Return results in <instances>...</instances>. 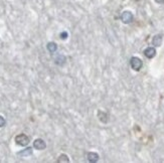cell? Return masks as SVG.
Segmentation results:
<instances>
[{
    "label": "cell",
    "instance_id": "obj_1",
    "mask_svg": "<svg viewBox=\"0 0 164 163\" xmlns=\"http://www.w3.org/2000/svg\"><path fill=\"white\" fill-rule=\"evenodd\" d=\"M15 142H16L17 145L20 146H26L29 143V138H28L25 134H19L15 137Z\"/></svg>",
    "mask_w": 164,
    "mask_h": 163
},
{
    "label": "cell",
    "instance_id": "obj_2",
    "mask_svg": "<svg viewBox=\"0 0 164 163\" xmlns=\"http://www.w3.org/2000/svg\"><path fill=\"white\" fill-rule=\"evenodd\" d=\"M130 65H131V68H133L134 71H140L142 65H143L142 61L139 58H137V56H133V58L130 59Z\"/></svg>",
    "mask_w": 164,
    "mask_h": 163
},
{
    "label": "cell",
    "instance_id": "obj_3",
    "mask_svg": "<svg viewBox=\"0 0 164 163\" xmlns=\"http://www.w3.org/2000/svg\"><path fill=\"white\" fill-rule=\"evenodd\" d=\"M133 14L131 13L130 11H124L121 14V20L123 21V23L125 24H129L133 21Z\"/></svg>",
    "mask_w": 164,
    "mask_h": 163
},
{
    "label": "cell",
    "instance_id": "obj_4",
    "mask_svg": "<svg viewBox=\"0 0 164 163\" xmlns=\"http://www.w3.org/2000/svg\"><path fill=\"white\" fill-rule=\"evenodd\" d=\"M33 147L35 149H37V150H43L46 147V144H45V142L42 139H39V138H38V139L34 140Z\"/></svg>",
    "mask_w": 164,
    "mask_h": 163
},
{
    "label": "cell",
    "instance_id": "obj_5",
    "mask_svg": "<svg viewBox=\"0 0 164 163\" xmlns=\"http://www.w3.org/2000/svg\"><path fill=\"white\" fill-rule=\"evenodd\" d=\"M144 55L148 58H153L154 56L156 55V51H155V48H147L144 51Z\"/></svg>",
    "mask_w": 164,
    "mask_h": 163
},
{
    "label": "cell",
    "instance_id": "obj_6",
    "mask_svg": "<svg viewBox=\"0 0 164 163\" xmlns=\"http://www.w3.org/2000/svg\"><path fill=\"white\" fill-rule=\"evenodd\" d=\"M99 154L96 152H90V153H88V160H89L90 162H92V163H95V162H97L98 160H99Z\"/></svg>",
    "mask_w": 164,
    "mask_h": 163
},
{
    "label": "cell",
    "instance_id": "obj_7",
    "mask_svg": "<svg viewBox=\"0 0 164 163\" xmlns=\"http://www.w3.org/2000/svg\"><path fill=\"white\" fill-rule=\"evenodd\" d=\"M65 61H67V58H65V56L64 55H56V58H55V64L58 65H64Z\"/></svg>",
    "mask_w": 164,
    "mask_h": 163
},
{
    "label": "cell",
    "instance_id": "obj_8",
    "mask_svg": "<svg viewBox=\"0 0 164 163\" xmlns=\"http://www.w3.org/2000/svg\"><path fill=\"white\" fill-rule=\"evenodd\" d=\"M162 43V35H160V34H157L153 37L152 39V45L154 46H160Z\"/></svg>",
    "mask_w": 164,
    "mask_h": 163
},
{
    "label": "cell",
    "instance_id": "obj_9",
    "mask_svg": "<svg viewBox=\"0 0 164 163\" xmlns=\"http://www.w3.org/2000/svg\"><path fill=\"white\" fill-rule=\"evenodd\" d=\"M98 117H99V120L102 122V123H107V122H108V115H107L105 112L99 111L98 112Z\"/></svg>",
    "mask_w": 164,
    "mask_h": 163
},
{
    "label": "cell",
    "instance_id": "obj_10",
    "mask_svg": "<svg viewBox=\"0 0 164 163\" xmlns=\"http://www.w3.org/2000/svg\"><path fill=\"white\" fill-rule=\"evenodd\" d=\"M47 48V51H49V52H52V54H53V52H56V49H58V45H56L55 42H49L46 45Z\"/></svg>",
    "mask_w": 164,
    "mask_h": 163
},
{
    "label": "cell",
    "instance_id": "obj_11",
    "mask_svg": "<svg viewBox=\"0 0 164 163\" xmlns=\"http://www.w3.org/2000/svg\"><path fill=\"white\" fill-rule=\"evenodd\" d=\"M19 155H21V156H29V155H31L32 154V148L31 147H27L26 149H24V150H22V151H20L19 153H18Z\"/></svg>",
    "mask_w": 164,
    "mask_h": 163
},
{
    "label": "cell",
    "instance_id": "obj_12",
    "mask_svg": "<svg viewBox=\"0 0 164 163\" xmlns=\"http://www.w3.org/2000/svg\"><path fill=\"white\" fill-rule=\"evenodd\" d=\"M58 162H59V163H62V162H65V163H68V162H70V159H69V157H68V156L65 155V154H62V155L59 157Z\"/></svg>",
    "mask_w": 164,
    "mask_h": 163
},
{
    "label": "cell",
    "instance_id": "obj_13",
    "mask_svg": "<svg viewBox=\"0 0 164 163\" xmlns=\"http://www.w3.org/2000/svg\"><path fill=\"white\" fill-rule=\"evenodd\" d=\"M61 38L62 39H67L68 38V32L67 31H62L61 33Z\"/></svg>",
    "mask_w": 164,
    "mask_h": 163
},
{
    "label": "cell",
    "instance_id": "obj_14",
    "mask_svg": "<svg viewBox=\"0 0 164 163\" xmlns=\"http://www.w3.org/2000/svg\"><path fill=\"white\" fill-rule=\"evenodd\" d=\"M4 125H5V119L2 116H0V128L3 127Z\"/></svg>",
    "mask_w": 164,
    "mask_h": 163
},
{
    "label": "cell",
    "instance_id": "obj_15",
    "mask_svg": "<svg viewBox=\"0 0 164 163\" xmlns=\"http://www.w3.org/2000/svg\"><path fill=\"white\" fill-rule=\"evenodd\" d=\"M155 1L157 3H160V4H162V3H164V0H155Z\"/></svg>",
    "mask_w": 164,
    "mask_h": 163
}]
</instances>
